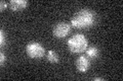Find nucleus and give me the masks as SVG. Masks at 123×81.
I'll use <instances>...</instances> for the list:
<instances>
[{
    "label": "nucleus",
    "instance_id": "nucleus-1",
    "mask_svg": "<svg viewBox=\"0 0 123 81\" xmlns=\"http://www.w3.org/2000/svg\"><path fill=\"white\" fill-rule=\"evenodd\" d=\"M95 21V14L89 9H81L71 19V24L77 29L89 28Z\"/></svg>",
    "mask_w": 123,
    "mask_h": 81
},
{
    "label": "nucleus",
    "instance_id": "nucleus-2",
    "mask_svg": "<svg viewBox=\"0 0 123 81\" xmlns=\"http://www.w3.org/2000/svg\"><path fill=\"white\" fill-rule=\"evenodd\" d=\"M68 47L72 53L84 52L88 47L87 38L84 34L77 33L68 40Z\"/></svg>",
    "mask_w": 123,
    "mask_h": 81
},
{
    "label": "nucleus",
    "instance_id": "nucleus-3",
    "mask_svg": "<svg viewBox=\"0 0 123 81\" xmlns=\"http://www.w3.org/2000/svg\"><path fill=\"white\" fill-rule=\"evenodd\" d=\"M27 55L32 59H41L45 54L44 47L39 43H30L26 47Z\"/></svg>",
    "mask_w": 123,
    "mask_h": 81
},
{
    "label": "nucleus",
    "instance_id": "nucleus-4",
    "mask_svg": "<svg viewBox=\"0 0 123 81\" xmlns=\"http://www.w3.org/2000/svg\"><path fill=\"white\" fill-rule=\"evenodd\" d=\"M71 30V25L68 22L62 21V22H57L55 25V28L52 29V33L53 36L56 38H65L66 36H68L69 33Z\"/></svg>",
    "mask_w": 123,
    "mask_h": 81
},
{
    "label": "nucleus",
    "instance_id": "nucleus-5",
    "mask_svg": "<svg viewBox=\"0 0 123 81\" xmlns=\"http://www.w3.org/2000/svg\"><path fill=\"white\" fill-rule=\"evenodd\" d=\"M89 66H90V62H89V59L86 56L82 55L76 60L77 70L80 72H86L89 69Z\"/></svg>",
    "mask_w": 123,
    "mask_h": 81
},
{
    "label": "nucleus",
    "instance_id": "nucleus-6",
    "mask_svg": "<svg viewBox=\"0 0 123 81\" xmlns=\"http://www.w3.org/2000/svg\"><path fill=\"white\" fill-rule=\"evenodd\" d=\"M8 4H9V8L11 10L18 11L26 8L27 5H28V2L26 0H10Z\"/></svg>",
    "mask_w": 123,
    "mask_h": 81
},
{
    "label": "nucleus",
    "instance_id": "nucleus-7",
    "mask_svg": "<svg viewBox=\"0 0 123 81\" xmlns=\"http://www.w3.org/2000/svg\"><path fill=\"white\" fill-rule=\"evenodd\" d=\"M47 60L50 63H57L59 62V56H57V54L55 51L49 50L47 52Z\"/></svg>",
    "mask_w": 123,
    "mask_h": 81
},
{
    "label": "nucleus",
    "instance_id": "nucleus-8",
    "mask_svg": "<svg viewBox=\"0 0 123 81\" xmlns=\"http://www.w3.org/2000/svg\"><path fill=\"white\" fill-rule=\"evenodd\" d=\"M86 55L90 58H97L98 55V50L97 47H90V48H87L86 50Z\"/></svg>",
    "mask_w": 123,
    "mask_h": 81
},
{
    "label": "nucleus",
    "instance_id": "nucleus-9",
    "mask_svg": "<svg viewBox=\"0 0 123 81\" xmlns=\"http://www.w3.org/2000/svg\"><path fill=\"white\" fill-rule=\"evenodd\" d=\"M5 45V36H4V32L1 29L0 30V46L3 47Z\"/></svg>",
    "mask_w": 123,
    "mask_h": 81
},
{
    "label": "nucleus",
    "instance_id": "nucleus-10",
    "mask_svg": "<svg viewBox=\"0 0 123 81\" xmlns=\"http://www.w3.org/2000/svg\"><path fill=\"white\" fill-rule=\"evenodd\" d=\"M6 7H7V3L4 0H2V1L0 2V11H3L4 9H6Z\"/></svg>",
    "mask_w": 123,
    "mask_h": 81
},
{
    "label": "nucleus",
    "instance_id": "nucleus-11",
    "mask_svg": "<svg viewBox=\"0 0 123 81\" xmlns=\"http://www.w3.org/2000/svg\"><path fill=\"white\" fill-rule=\"evenodd\" d=\"M0 57H1L0 58V63H1V66H3V64H4L5 61H6V56L3 53H1L0 54Z\"/></svg>",
    "mask_w": 123,
    "mask_h": 81
},
{
    "label": "nucleus",
    "instance_id": "nucleus-12",
    "mask_svg": "<svg viewBox=\"0 0 123 81\" xmlns=\"http://www.w3.org/2000/svg\"><path fill=\"white\" fill-rule=\"evenodd\" d=\"M94 80H95V81H103L104 79H103V78H94Z\"/></svg>",
    "mask_w": 123,
    "mask_h": 81
}]
</instances>
